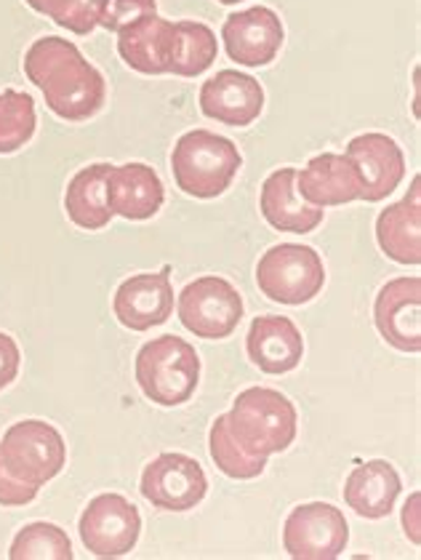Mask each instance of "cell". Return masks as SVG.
I'll return each mask as SVG.
<instances>
[{
    "label": "cell",
    "mask_w": 421,
    "mask_h": 560,
    "mask_svg": "<svg viewBox=\"0 0 421 560\" xmlns=\"http://www.w3.org/2000/svg\"><path fill=\"white\" fill-rule=\"evenodd\" d=\"M419 491L417 494H411V499L406 502V510H402V526H406V537H411L413 545H419L421 537H419Z\"/></svg>",
    "instance_id": "obj_32"
},
{
    "label": "cell",
    "mask_w": 421,
    "mask_h": 560,
    "mask_svg": "<svg viewBox=\"0 0 421 560\" xmlns=\"http://www.w3.org/2000/svg\"><path fill=\"white\" fill-rule=\"evenodd\" d=\"M259 209L265 222L280 233L307 235L323 222L326 211L307 203L296 190V168H278L265 179L259 192Z\"/></svg>",
    "instance_id": "obj_18"
},
{
    "label": "cell",
    "mask_w": 421,
    "mask_h": 560,
    "mask_svg": "<svg viewBox=\"0 0 421 560\" xmlns=\"http://www.w3.org/2000/svg\"><path fill=\"white\" fill-rule=\"evenodd\" d=\"M243 296L230 280L203 276L179 294V320L198 339H227L243 320Z\"/></svg>",
    "instance_id": "obj_7"
},
{
    "label": "cell",
    "mask_w": 421,
    "mask_h": 560,
    "mask_svg": "<svg viewBox=\"0 0 421 560\" xmlns=\"http://www.w3.org/2000/svg\"><path fill=\"white\" fill-rule=\"evenodd\" d=\"M24 3H27L35 14H43V9H46V0H24Z\"/></svg>",
    "instance_id": "obj_33"
},
{
    "label": "cell",
    "mask_w": 421,
    "mask_h": 560,
    "mask_svg": "<svg viewBox=\"0 0 421 560\" xmlns=\"http://www.w3.org/2000/svg\"><path fill=\"white\" fill-rule=\"evenodd\" d=\"M241 166L243 155L237 144L209 129L182 133L171 150V174L176 187L198 200H211L227 192Z\"/></svg>",
    "instance_id": "obj_2"
},
{
    "label": "cell",
    "mask_w": 421,
    "mask_h": 560,
    "mask_svg": "<svg viewBox=\"0 0 421 560\" xmlns=\"http://www.w3.org/2000/svg\"><path fill=\"white\" fill-rule=\"evenodd\" d=\"M38 491V486L27 483L20 475L11 472V467L0 456V508H24V504L35 502Z\"/></svg>",
    "instance_id": "obj_30"
},
{
    "label": "cell",
    "mask_w": 421,
    "mask_h": 560,
    "mask_svg": "<svg viewBox=\"0 0 421 560\" xmlns=\"http://www.w3.org/2000/svg\"><path fill=\"white\" fill-rule=\"evenodd\" d=\"M139 491L152 508L168 510V513H187L206 499L209 478H206L198 459L168 452L144 467Z\"/></svg>",
    "instance_id": "obj_10"
},
{
    "label": "cell",
    "mask_w": 421,
    "mask_h": 560,
    "mask_svg": "<svg viewBox=\"0 0 421 560\" xmlns=\"http://www.w3.org/2000/svg\"><path fill=\"white\" fill-rule=\"evenodd\" d=\"M347 158L358 168L360 182H363L365 203H379V200L393 195L406 179V155L393 137L382 131H365L350 139L347 144Z\"/></svg>",
    "instance_id": "obj_13"
},
{
    "label": "cell",
    "mask_w": 421,
    "mask_h": 560,
    "mask_svg": "<svg viewBox=\"0 0 421 560\" xmlns=\"http://www.w3.org/2000/svg\"><path fill=\"white\" fill-rule=\"evenodd\" d=\"M376 243L398 265H421V179L413 176L411 190L398 203L387 206L376 219Z\"/></svg>",
    "instance_id": "obj_21"
},
{
    "label": "cell",
    "mask_w": 421,
    "mask_h": 560,
    "mask_svg": "<svg viewBox=\"0 0 421 560\" xmlns=\"http://www.w3.org/2000/svg\"><path fill=\"white\" fill-rule=\"evenodd\" d=\"M350 541L344 513L328 502L299 504L285 517L283 547L294 560H334Z\"/></svg>",
    "instance_id": "obj_8"
},
{
    "label": "cell",
    "mask_w": 421,
    "mask_h": 560,
    "mask_svg": "<svg viewBox=\"0 0 421 560\" xmlns=\"http://www.w3.org/2000/svg\"><path fill=\"white\" fill-rule=\"evenodd\" d=\"M296 190L307 203L328 209L363 198V182L350 158L339 152H320L309 158L302 172H296Z\"/></svg>",
    "instance_id": "obj_17"
},
{
    "label": "cell",
    "mask_w": 421,
    "mask_h": 560,
    "mask_svg": "<svg viewBox=\"0 0 421 560\" xmlns=\"http://www.w3.org/2000/svg\"><path fill=\"white\" fill-rule=\"evenodd\" d=\"M11 560H72V541L54 523H30L16 534L9 550Z\"/></svg>",
    "instance_id": "obj_27"
},
{
    "label": "cell",
    "mask_w": 421,
    "mask_h": 560,
    "mask_svg": "<svg viewBox=\"0 0 421 560\" xmlns=\"http://www.w3.org/2000/svg\"><path fill=\"white\" fill-rule=\"evenodd\" d=\"M209 448H211L213 465L227 475V478L252 480V478H259L267 467V456L252 454L241 441H237L235 435H232L224 413L222 417L213 419L211 435H209Z\"/></svg>",
    "instance_id": "obj_25"
},
{
    "label": "cell",
    "mask_w": 421,
    "mask_h": 560,
    "mask_svg": "<svg viewBox=\"0 0 421 560\" xmlns=\"http://www.w3.org/2000/svg\"><path fill=\"white\" fill-rule=\"evenodd\" d=\"M24 75L43 91L46 107L57 118L83 124L107 102V81L81 48L59 35H43L24 54Z\"/></svg>",
    "instance_id": "obj_1"
},
{
    "label": "cell",
    "mask_w": 421,
    "mask_h": 560,
    "mask_svg": "<svg viewBox=\"0 0 421 560\" xmlns=\"http://www.w3.org/2000/svg\"><path fill=\"white\" fill-rule=\"evenodd\" d=\"M171 40H174V22L163 20L155 11L118 30V54L133 72L168 75Z\"/></svg>",
    "instance_id": "obj_20"
},
{
    "label": "cell",
    "mask_w": 421,
    "mask_h": 560,
    "mask_svg": "<svg viewBox=\"0 0 421 560\" xmlns=\"http://www.w3.org/2000/svg\"><path fill=\"white\" fill-rule=\"evenodd\" d=\"M222 44L227 57L241 67H267L278 59L285 44V27L267 5L235 11L222 24Z\"/></svg>",
    "instance_id": "obj_11"
},
{
    "label": "cell",
    "mask_w": 421,
    "mask_h": 560,
    "mask_svg": "<svg viewBox=\"0 0 421 560\" xmlns=\"http://www.w3.org/2000/svg\"><path fill=\"white\" fill-rule=\"evenodd\" d=\"M163 203H166V187L148 163H124L109 168L107 206L113 217L144 222L155 217Z\"/></svg>",
    "instance_id": "obj_16"
},
{
    "label": "cell",
    "mask_w": 421,
    "mask_h": 560,
    "mask_svg": "<svg viewBox=\"0 0 421 560\" xmlns=\"http://www.w3.org/2000/svg\"><path fill=\"white\" fill-rule=\"evenodd\" d=\"M227 428L252 454L267 456L285 452L294 443L299 413L283 393L272 387H248L224 413Z\"/></svg>",
    "instance_id": "obj_3"
},
{
    "label": "cell",
    "mask_w": 421,
    "mask_h": 560,
    "mask_svg": "<svg viewBox=\"0 0 421 560\" xmlns=\"http://www.w3.org/2000/svg\"><path fill=\"white\" fill-rule=\"evenodd\" d=\"M256 285L267 300L299 307L320 294L326 285V267L315 248L302 243H280L256 265Z\"/></svg>",
    "instance_id": "obj_5"
},
{
    "label": "cell",
    "mask_w": 421,
    "mask_h": 560,
    "mask_svg": "<svg viewBox=\"0 0 421 560\" xmlns=\"http://www.w3.org/2000/svg\"><path fill=\"white\" fill-rule=\"evenodd\" d=\"M400 489L398 470L387 459H371L350 472L344 483V502L360 517L379 521L393 513Z\"/></svg>",
    "instance_id": "obj_22"
},
{
    "label": "cell",
    "mask_w": 421,
    "mask_h": 560,
    "mask_svg": "<svg viewBox=\"0 0 421 560\" xmlns=\"http://www.w3.org/2000/svg\"><path fill=\"white\" fill-rule=\"evenodd\" d=\"M78 532L91 556L124 558L137 547L142 515L124 494H100L83 510Z\"/></svg>",
    "instance_id": "obj_9"
},
{
    "label": "cell",
    "mask_w": 421,
    "mask_h": 560,
    "mask_svg": "<svg viewBox=\"0 0 421 560\" xmlns=\"http://www.w3.org/2000/svg\"><path fill=\"white\" fill-rule=\"evenodd\" d=\"M252 363L265 374H289L302 363L304 339L296 324L285 315H261L246 334Z\"/></svg>",
    "instance_id": "obj_19"
},
{
    "label": "cell",
    "mask_w": 421,
    "mask_h": 560,
    "mask_svg": "<svg viewBox=\"0 0 421 560\" xmlns=\"http://www.w3.org/2000/svg\"><path fill=\"white\" fill-rule=\"evenodd\" d=\"M115 318L131 331H150L163 326L174 313V289H171V267L161 272H139L118 285L113 300Z\"/></svg>",
    "instance_id": "obj_15"
},
{
    "label": "cell",
    "mask_w": 421,
    "mask_h": 560,
    "mask_svg": "<svg viewBox=\"0 0 421 560\" xmlns=\"http://www.w3.org/2000/svg\"><path fill=\"white\" fill-rule=\"evenodd\" d=\"M20 363H22L20 345H16L9 334L0 331V393L16 380V374H20Z\"/></svg>",
    "instance_id": "obj_31"
},
{
    "label": "cell",
    "mask_w": 421,
    "mask_h": 560,
    "mask_svg": "<svg viewBox=\"0 0 421 560\" xmlns=\"http://www.w3.org/2000/svg\"><path fill=\"white\" fill-rule=\"evenodd\" d=\"M155 11L157 0H107L105 20H102L100 27H105L107 33H118L126 24H131L144 14H155Z\"/></svg>",
    "instance_id": "obj_29"
},
{
    "label": "cell",
    "mask_w": 421,
    "mask_h": 560,
    "mask_svg": "<svg viewBox=\"0 0 421 560\" xmlns=\"http://www.w3.org/2000/svg\"><path fill=\"white\" fill-rule=\"evenodd\" d=\"M113 163H91L70 179L65 192V211L75 228L105 230L113 219L107 206V176Z\"/></svg>",
    "instance_id": "obj_23"
},
{
    "label": "cell",
    "mask_w": 421,
    "mask_h": 560,
    "mask_svg": "<svg viewBox=\"0 0 421 560\" xmlns=\"http://www.w3.org/2000/svg\"><path fill=\"white\" fill-rule=\"evenodd\" d=\"M219 44L209 24L203 22H174V40H171L168 75L198 78L217 62Z\"/></svg>",
    "instance_id": "obj_24"
},
{
    "label": "cell",
    "mask_w": 421,
    "mask_h": 560,
    "mask_svg": "<svg viewBox=\"0 0 421 560\" xmlns=\"http://www.w3.org/2000/svg\"><path fill=\"white\" fill-rule=\"evenodd\" d=\"M200 382V358L185 339L166 334L152 339L137 355V385L157 406L187 404Z\"/></svg>",
    "instance_id": "obj_4"
},
{
    "label": "cell",
    "mask_w": 421,
    "mask_h": 560,
    "mask_svg": "<svg viewBox=\"0 0 421 560\" xmlns=\"http://www.w3.org/2000/svg\"><path fill=\"white\" fill-rule=\"evenodd\" d=\"M0 456L11 472L33 486H46L65 470L67 446L65 438L54 424L40 419H22L5 430L0 441Z\"/></svg>",
    "instance_id": "obj_6"
},
{
    "label": "cell",
    "mask_w": 421,
    "mask_h": 560,
    "mask_svg": "<svg viewBox=\"0 0 421 560\" xmlns=\"http://www.w3.org/2000/svg\"><path fill=\"white\" fill-rule=\"evenodd\" d=\"M374 324L382 339L400 352L421 350V278H395L384 283L374 302Z\"/></svg>",
    "instance_id": "obj_14"
},
{
    "label": "cell",
    "mask_w": 421,
    "mask_h": 560,
    "mask_svg": "<svg viewBox=\"0 0 421 560\" xmlns=\"http://www.w3.org/2000/svg\"><path fill=\"white\" fill-rule=\"evenodd\" d=\"M107 0H46L43 16L75 35H91L105 20Z\"/></svg>",
    "instance_id": "obj_28"
},
{
    "label": "cell",
    "mask_w": 421,
    "mask_h": 560,
    "mask_svg": "<svg viewBox=\"0 0 421 560\" xmlns=\"http://www.w3.org/2000/svg\"><path fill=\"white\" fill-rule=\"evenodd\" d=\"M217 3H222V5H235V3H243V0H217Z\"/></svg>",
    "instance_id": "obj_34"
},
{
    "label": "cell",
    "mask_w": 421,
    "mask_h": 560,
    "mask_svg": "<svg viewBox=\"0 0 421 560\" xmlns=\"http://www.w3.org/2000/svg\"><path fill=\"white\" fill-rule=\"evenodd\" d=\"M200 113L217 124L246 129L265 109V89L241 70H219L200 86Z\"/></svg>",
    "instance_id": "obj_12"
},
{
    "label": "cell",
    "mask_w": 421,
    "mask_h": 560,
    "mask_svg": "<svg viewBox=\"0 0 421 560\" xmlns=\"http://www.w3.org/2000/svg\"><path fill=\"white\" fill-rule=\"evenodd\" d=\"M35 129H38V115H35L33 96L16 89L0 91V155H11L30 144Z\"/></svg>",
    "instance_id": "obj_26"
}]
</instances>
